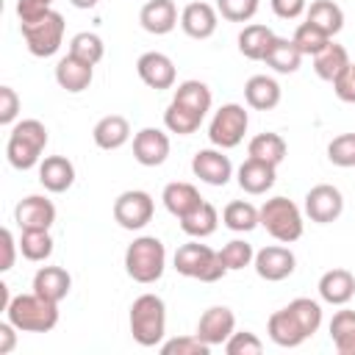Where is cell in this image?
<instances>
[{"instance_id": "cell-1", "label": "cell", "mask_w": 355, "mask_h": 355, "mask_svg": "<svg viewBox=\"0 0 355 355\" xmlns=\"http://www.w3.org/2000/svg\"><path fill=\"white\" fill-rule=\"evenodd\" d=\"M322 324V305L308 297H297L286 308L275 311L269 316V338L277 347H300L305 338H311Z\"/></svg>"}, {"instance_id": "cell-2", "label": "cell", "mask_w": 355, "mask_h": 355, "mask_svg": "<svg viewBox=\"0 0 355 355\" xmlns=\"http://www.w3.org/2000/svg\"><path fill=\"white\" fill-rule=\"evenodd\" d=\"M6 319L22 333H47L58 324V302L31 294H17L6 308Z\"/></svg>"}, {"instance_id": "cell-3", "label": "cell", "mask_w": 355, "mask_h": 355, "mask_svg": "<svg viewBox=\"0 0 355 355\" xmlns=\"http://www.w3.org/2000/svg\"><path fill=\"white\" fill-rule=\"evenodd\" d=\"M130 333L141 347H155L166 333V305L158 294H141L130 305Z\"/></svg>"}, {"instance_id": "cell-4", "label": "cell", "mask_w": 355, "mask_h": 355, "mask_svg": "<svg viewBox=\"0 0 355 355\" xmlns=\"http://www.w3.org/2000/svg\"><path fill=\"white\" fill-rule=\"evenodd\" d=\"M44 147H47V128L39 119H22L8 133L6 155L14 169H31L39 164Z\"/></svg>"}, {"instance_id": "cell-5", "label": "cell", "mask_w": 355, "mask_h": 355, "mask_svg": "<svg viewBox=\"0 0 355 355\" xmlns=\"http://www.w3.org/2000/svg\"><path fill=\"white\" fill-rule=\"evenodd\" d=\"M166 269L164 241L155 236H139L125 250V272L136 283H155Z\"/></svg>"}, {"instance_id": "cell-6", "label": "cell", "mask_w": 355, "mask_h": 355, "mask_svg": "<svg viewBox=\"0 0 355 355\" xmlns=\"http://www.w3.org/2000/svg\"><path fill=\"white\" fill-rule=\"evenodd\" d=\"M258 222L266 233L283 244H291L302 236V214L288 197H272L258 208Z\"/></svg>"}, {"instance_id": "cell-7", "label": "cell", "mask_w": 355, "mask_h": 355, "mask_svg": "<svg viewBox=\"0 0 355 355\" xmlns=\"http://www.w3.org/2000/svg\"><path fill=\"white\" fill-rule=\"evenodd\" d=\"M175 269L183 277H194V280H202V283H216L227 272L219 252H214L208 244H200V241H189V244L178 247Z\"/></svg>"}, {"instance_id": "cell-8", "label": "cell", "mask_w": 355, "mask_h": 355, "mask_svg": "<svg viewBox=\"0 0 355 355\" xmlns=\"http://www.w3.org/2000/svg\"><path fill=\"white\" fill-rule=\"evenodd\" d=\"M22 28V36H25V44L28 50L36 55V58H50L58 53L61 42H64V17L58 11H47L44 17L33 19V22H25L19 25Z\"/></svg>"}, {"instance_id": "cell-9", "label": "cell", "mask_w": 355, "mask_h": 355, "mask_svg": "<svg viewBox=\"0 0 355 355\" xmlns=\"http://www.w3.org/2000/svg\"><path fill=\"white\" fill-rule=\"evenodd\" d=\"M247 125H250V116H247L244 105L227 103V105H222V108L214 114V119H211V125H208V139H211L214 147L230 150V147L241 144V139H244V133H247Z\"/></svg>"}, {"instance_id": "cell-10", "label": "cell", "mask_w": 355, "mask_h": 355, "mask_svg": "<svg viewBox=\"0 0 355 355\" xmlns=\"http://www.w3.org/2000/svg\"><path fill=\"white\" fill-rule=\"evenodd\" d=\"M153 197L141 189H130V191H122L116 200H114V219L125 227V230H141L150 219H153Z\"/></svg>"}, {"instance_id": "cell-11", "label": "cell", "mask_w": 355, "mask_h": 355, "mask_svg": "<svg viewBox=\"0 0 355 355\" xmlns=\"http://www.w3.org/2000/svg\"><path fill=\"white\" fill-rule=\"evenodd\" d=\"M341 211H344V197L330 183H319L305 194V214L311 216V222H319V225L336 222Z\"/></svg>"}, {"instance_id": "cell-12", "label": "cell", "mask_w": 355, "mask_h": 355, "mask_svg": "<svg viewBox=\"0 0 355 355\" xmlns=\"http://www.w3.org/2000/svg\"><path fill=\"white\" fill-rule=\"evenodd\" d=\"M252 263H255L258 277H263V280H269V283H277V280H286V277L294 272L297 258H294V252H291L288 247L272 244V247L258 250L255 258H252Z\"/></svg>"}, {"instance_id": "cell-13", "label": "cell", "mask_w": 355, "mask_h": 355, "mask_svg": "<svg viewBox=\"0 0 355 355\" xmlns=\"http://www.w3.org/2000/svg\"><path fill=\"white\" fill-rule=\"evenodd\" d=\"M14 222L19 225V230H50V225L55 222V205L42 194H31L17 202Z\"/></svg>"}, {"instance_id": "cell-14", "label": "cell", "mask_w": 355, "mask_h": 355, "mask_svg": "<svg viewBox=\"0 0 355 355\" xmlns=\"http://www.w3.org/2000/svg\"><path fill=\"white\" fill-rule=\"evenodd\" d=\"M136 72H139V78H141L150 89H155V92L175 86V64H172V58L164 55V53H155V50L141 53L139 61H136Z\"/></svg>"}, {"instance_id": "cell-15", "label": "cell", "mask_w": 355, "mask_h": 355, "mask_svg": "<svg viewBox=\"0 0 355 355\" xmlns=\"http://www.w3.org/2000/svg\"><path fill=\"white\" fill-rule=\"evenodd\" d=\"M236 330V316L230 308L225 305H214L208 308L200 322H197V336L208 344V347H216V344H225Z\"/></svg>"}, {"instance_id": "cell-16", "label": "cell", "mask_w": 355, "mask_h": 355, "mask_svg": "<svg viewBox=\"0 0 355 355\" xmlns=\"http://www.w3.org/2000/svg\"><path fill=\"white\" fill-rule=\"evenodd\" d=\"M169 155V136L158 128H141L133 136V158L141 166H161Z\"/></svg>"}, {"instance_id": "cell-17", "label": "cell", "mask_w": 355, "mask_h": 355, "mask_svg": "<svg viewBox=\"0 0 355 355\" xmlns=\"http://www.w3.org/2000/svg\"><path fill=\"white\" fill-rule=\"evenodd\" d=\"M191 172L208 183V186H225L233 175V164L227 155H222V150H200L194 158H191Z\"/></svg>"}, {"instance_id": "cell-18", "label": "cell", "mask_w": 355, "mask_h": 355, "mask_svg": "<svg viewBox=\"0 0 355 355\" xmlns=\"http://www.w3.org/2000/svg\"><path fill=\"white\" fill-rule=\"evenodd\" d=\"M92 78H94V67L80 61L78 55L67 53L58 64H55V83L69 92V94H78V92H86L92 86Z\"/></svg>"}, {"instance_id": "cell-19", "label": "cell", "mask_w": 355, "mask_h": 355, "mask_svg": "<svg viewBox=\"0 0 355 355\" xmlns=\"http://www.w3.org/2000/svg\"><path fill=\"white\" fill-rule=\"evenodd\" d=\"M139 22L147 33L164 36L178 25V8L172 0H147L139 11Z\"/></svg>"}, {"instance_id": "cell-20", "label": "cell", "mask_w": 355, "mask_h": 355, "mask_svg": "<svg viewBox=\"0 0 355 355\" xmlns=\"http://www.w3.org/2000/svg\"><path fill=\"white\" fill-rule=\"evenodd\" d=\"M39 183L47 191H53V194L67 191L75 183V166H72V161L64 158V155H47L39 164Z\"/></svg>"}, {"instance_id": "cell-21", "label": "cell", "mask_w": 355, "mask_h": 355, "mask_svg": "<svg viewBox=\"0 0 355 355\" xmlns=\"http://www.w3.org/2000/svg\"><path fill=\"white\" fill-rule=\"evenodd\" d=\"M180 28L191 39H208L216 31V8L208 3H189L180 14Z\"/></svg>"}, {"instance_id": "cell-22", "label": "cell", "mask_w": 355, "mask_h": 355, "mask_svg": "<svg viewBox=\"0 0 355 355\" xmlns=\"http://www.w3.org/2000/svg\"><path fill=\"white\" fill-rule=\"evenodd\" d=\"M69 286H72V277L61 266H42L33 275V291L50 302H61L69 294Z\"/></svg>"}, {"instance_id": "cell-23", "label": "cell", "mask_w": 355, "mask_h": 355, "mask_svg": "<svg viewBox=\"0 0 355 355\" xmlns=\"http://www.w3.org/2000/svg\"><path fill=\"white\" fill-rule=\"evenodd\" d=\"M355 294V277L347 269H330L319 277V297L330 305H347Z\"/></svg>"}, {"instance_id": "cell-24", "label": "cell", "mask_w": 355, "mask_h": 355, "mask_svg": "<svg viewBox=\"0 0 355 355\" xmlns=\"http://www.w3.org/2000/svg\"><path fill=\"white\" fill-rule=\"evenodd\" d=\"M244 100L255 111H272L280 103V83L269 75H252L244 83Z\"/></svg>"}, {"instance_id": "cell-25", "label": "cell", "mask_w": 355, "mask_h": 355, "mask_svg": "<svg viewBox=\"0 0 355 355\" xmlns=\"http://www.w3.org/2000/svg\"><path fill=\"white\" fill-rule=\"evenodd\" d=\"M275 169L272 164L266 161H258V158H247L241 166H239V186L247 191V194H263L275 186Z\"/></svg>"}, {"instance_id": "cell-26", "label": "cell", "mask_w": 355, "mask_h": 355, "mask_svg": "<svg viewBox=\"0 0 355 355\" xmlns=\"http://www.w3.org/2000/svg\"><path fill=\"white\" fill-rule=\"evenodd\" d=\"M92 139H94V144H97L100 150H119V147L130 139V125H128L125 116L108 114V116H103V119L94 125Z\"/></svg>"}, {"instance_id": "cell-27", "label": "cell", "mask_w": 355, "mask_h": 355, "mask_svg": "<svg viewBox=\"0 0 355 355\" xmlns=\"http://www.w3.org/2000/svg\"><path fill=\"white\" fill-rule=\"evenodd\" d=\"M161 200H164V205H166V211L172 214V216H186L189 211H194L200 202H202V197H200V191L191 186V183H183V180H175V183H166L164 186V194H161Z\"/></svg>"}, {"instance_id": "cell-28", "label": "cell", "mask_w": 355, "mask_h": 355, "mask_svg": "<svg viewBox=\"0 0 355 355\" xmlns=\"http://www.w3.org/2000/svg\"><path fill=\"white\" fill-rule=\"evenodd\" d=\"M263 61H266L275 72L288 75V72H297V69H300L302 53H300V47L294 44V39H280V36H275L272 44H269V50H266V55H263Z\"/></svg>"}, {"instance_id": "cell-29", "label": "cell", "mask_w": 355, "mask_h": 355, "mask_svg": "<svg viewBox=\"0 0 355 355\" xmlns=\"http://www.w3.org/2000/svg\"><path fill=\"white\" fill-rule=\"evenodd\" d=\"M216 225H219V214H216V208L211 205V202H200L194 211H189L186 216H180V230L186 233V236H191V239H205V236H211L214 230H216Z\"/></svg>"}, {"instance_id": "cell-30", "label": "cell", "mask_w": 355, "mask_h": 355, "mask_svg": "<svg viewBox=\"0 0 355 355\" xmlns=\"http://www.w3.org/2000/svg\"><path fill=\"white\" fill-rule=\"evenodd\" d=\"M308 22L316 25L319 31H324L333 39L344 28V11L333 0H313L311 8H308Z\"/></svg>"}, {"instance_id": "cell-31", "label": "cell", "mask_w": 355, "mask_h": 355, "mask_svg": "<svg viewBox=\"0 0 355 355\" xmlns=\"http://www.w3.org/2000/svg\"><path fill=\"white\" fill-rule=\"evenodd\" d=\"M347 67H349V55H347V50H344L341 44H336V42H330L322 53L313 55V69H316V75H319L322 80H330V83H333Z\"/></svg>"}, {"instance_id": "cell-32", "label": "cell", "mask_w": 355, "mask_h": 355, "mask_svg": "<svg viewBox=\"0 0 355 355\" xmlns=\"http://www.w3.org/2000/svg\"><path fill=\"white\" fill-rule=\"evenodd\" d=\"M272 39H275L272 28H266V25H247V28L239 33V50H241L244 58L263 61V55H266Z\"/></svg>"}, {"instance_id": "cell-33", "label": "cell", "mask_w": 355, "mask_h": 355, "mask_svg": "<svg viewBox=\"0 0 355 355\" xmlns=\"http://www.w3.org/2000/svg\"><path fill=\"white\" fill-rule=\"evenodd\" d=\"M330 338L338 355H355V311H338L330 319Z\"/></svg>"}, {"instance_id": "cell-34", "label": "cell", "mask_w": 355, "mask_h": 355, "mask_svg": "<svg viewBox=\"0 0 355 355\" xmlns=\"http://www.w3.org/2000/svg\"><path fill=\"white\" fill-rule=\"evenodd\" d=\"M247 153H250V158H258V161H266V164L277 166V164H283L288 147H286L283 136H277V133H258L250 141Z\"/></svg>"}, {"instance_id": "cell-35", "label": "cell", "mask_w": 355, "mask_h": 355, "mask_svg": "<svg viewBox=\"0 0 355 355\" xmlns=\"http://www.w3.org/2000/svg\"><path fill=\"white\" fill-rule=\"evenodd\" d=\"M222 222H225L230 230H236V233H250L252 227L261 225V222H258V208H255L252 202H247V200H233V202H227L225 211H222Z\"/></svg>"}, {"instance_id": "cell-36", "label": "cell", "mask_w": 355, "mask_h": 355, "mask_svg": "<svg viewBox=\"0 0 355 355\" xmlns=\"http://www.w3.org/2000/svg\"><path fill=\"white\" fill-rule=\"evenodd\" d=\"M172 100L205 116L208 108H211V89H208L202 80H183V83L175 89V97H172Z\"/></svg>"}, {"instance_id": "cell-37", "label": "cell", "mask_w": 355, "mask_h": 355, "mask_svg": "<svg viewBox=\"0 0 355 355\" xmlns=\"http://www.w3.org/2000/svg\"><path fill=\"white\" fill-rule=\"evenodd\" d=\"M200 122H202V114H197V111H191V108H186V105H180V103H169V108L164 111V125H166V130H172V133H178V136H189V133H194L197 128H200Z\"/></svg>"}, {"instance_id": "cell-38", "label": "cell", "mask_w": 355, "mask_h": 355, "mask_svg": "<svg viewBox=\"0 0 355 355\" xmlns=\"http://www.w3.org/2000/svg\"><path fill=\"white\" fill-rule=\"evenodd\" d=\"M69 53L78 55L80 61H86V64L94 67V64L103 61V55H105V44H103V39H100L97 33L80 31V33H75V36L69 39Z\"/></svg>"}, {"instance_id": "cell-39", "label": "cell", "mask_w": 355, "mask_h": 355, "mask_svg": "<svg viewBox=\"0 0 355 355\" xmlns=\"http://www.w3.org/2000/svg\"><path fill=\"white\" fill-rule=\"evenodd\" d=\"M19 250L28 261H44L53 255V239L50 230H22Z\"/></svg>"}, {"instance_id": "cell-40", "label": "cell", "mask_w": 355, "mask_h": 355, "mask_svg": "<svg viewBox=\"0 0 355 355\" xmlns=\"http://www.w3.org/2000/svg\"><path fill=\"white\" fill-rule=\"evenodd\" d=\"M294 44L300 47V53L302 55H316V53H322L327 44H330V36L324 33V31H319L316 25H311L308 19L294 31Z\"/></svg>"}, {"instance_id": "cell-41", "label": "cell", "mask_w": 355, "mask_h": 355, "mask_svg": "<svg viewBox=\"0 0 355 355\" xmlns=\"http://www.w3.org/2000/svg\"><path fill=\"white\" fill-rule=\"evenodd\" d=\"M219 258H222V263H225L227 272H236V269L250 266L252 258H255V252H252V244H247V241H241V239H233V241H227V244L219 250Z\"/></svg>"}, {"instance_id": "cell-42", "label": "cell", "mask_w": 355, "mask_h": 355, "mask_svg": "<svg viewBox=\"0 0 355 355\" xmlns=\"http://www.w3.org/2000/svg\"><path fill=\"white\" fill-rule=\"evenodd\" d=\"M161 352L164 355H208L211 347L194 333V336H178V338H169L161 344Z\"/></svg>"}, {"instance_id": "cell-43", "label": "cell", "mask_w": 355, "mask_h": 355, "mask_svg": "<svg viewBox=\"0 0 355 355\" xmlns=\"http://www.w3.org/2000/svg\"><path fill=\"white\" fill-rule=\"evenodd\" d=\"M327 158L336 166H355V133H341L327 144Z\"/></svg>"}, {"instance_id": "cell-44", "label": "cell", "mask_w": 355, "mask_h": 355, "mask_svg": "<svg viewBox=\"0 0 355 355\" xmlns=\"http://www.w3.org/2000/svg\"><path fill=\"white\" fill-rule=\"evenodd\" d=\"M216 11L227 22H247L258 11V0H216Z\"/></svg>"}, {"instance_id": "cell-45", "label": "cell", "mask_w": 355, "mask_h": 355, "mask_svg": "<svg viewBox=\"0 0 355 355\" xmlns=\"http://www.w3.org/2000/svg\"><path fill=\"white\" fill-rule=\"evenodd\" d=\"M261 349H263L261 338L255 333H250V330H241V333L233 330V336L225 341V352L227 355H261Z\"/></svg>"}, {"instance_id": "cell-46", "label": "cell", "mask_w": 355, "mask_h": 355, "mask_svg": "<svg viewBox=\"0 0 355 355\" xmlns=\"http://www.w3.org/2000/svg\"><path fill=\"white\" fill-rule=\"evenodd\" d=\"M19 114V97L11 86H0V125H11Z\"/></svg>"}, {"instance_id": "cell-47", "label": "cell", "mask_w": 355, "mask_h": 355, "mask_svg": "<svg viewBox=\"0 0 355 355\" xmlns=\"http://www.w3.org/2000/svg\"><path fill=\"white\" fill-rule=\"evenodd\" d=\"M47 11H50V0H17V17H19V25L33 22V19L44 17Z\"/></svg>"}, {"instance_id": "cell-48", "label": "cell", "mask_w": 355, "mask_h": 355, "mask_svg": "<svg viewBox=\"0 0 355 355\" xmlns=\"http://www.w3.org/2000/svg\"><path fill=\"white\" fill-rule=\"evenodd\" d=\"M333 89H336V97L344 100V103H355V64L349 61V67L333 80Z\"/></svg>"}, {"instance_id": "cell-49", "label": "cell", "mask_w": 355, "mask_h": 355, "mask_svg": "<svg viewBox=\"0 0 355 355\" xmlns=\"http://www.w3.org/2000/svg\"><path fill=\"white\" fill-rule=\"evenodd\" d=\"M272 11L280 19H297L305 11V0H272Z\"/></svg>"}, {"instance_id": "cell-50", "label": "cell", "mask_w": 355, "mask_h": 355, "mask_svg": "<svg viewBox=\"0 0 355 355\" xmlns=\"http://www.w3.org/2000/svg\"><path fill=\"white\" fill-rule=\"evenodd\" d=\"M0 241H3V263H0V269H3V272H8V269L14 266V255H17L19 241H14V236H11V230H8V227H3Z\"/></svg>"}, {"instance_id": "cell-51", "label": "cell", "mask_w": 355, "mask_h": 355, "mask_svg": "<svg viewBox=\"0 0 355 355\" xmlns=\"http://www.w3.org/2000/svg\"><path fill=\"white\" fill-rule=\"evenodd\" d=\"M17 327L6 319V322H0V355H8L14 347H17V333H14Z\"/></svg>"}, {"instance_id": "cell-52", "label": "cell", "mask_w": 355, "mask_h": 355, "mask_svg": "<svg viewBox=\"0 0 355 355\" xmlns=\"http://www.w3.org/2000/svg\"><path fill=\"white\" fill-rule=\"evenodd\" d=\"M11 300H14V297H8V286H6V283H0V308L6 311V308L11 305Z\"/></svg>"}, {"instance_id": "cell-53", "label": "cell", "mask_w": 355, "mask_h": 355, "mask_svg": "<svg viewBox=\"0 0 355 355\" xmlns=\"http://www.w3.org/2000/svg\"><path fill=\"white\" fill-rule=\"evenodd\" d=\"M69 3H72L75 8H94L100 0H69Z\"/></svg>"}, {"instance_id": "cell-54", "label": "cell", "mask_w": 355, "mask_h": 355, "mask_svg": "<svg viewBox=\"0 0 355 355\" xmlns=\"http://www.w3.org/2000/svg\"><path fill=\"white\" fill-rule=\"evenodd\" d=\"M50 3H53V0H50Z\"/></svg>"}]
</instances>
